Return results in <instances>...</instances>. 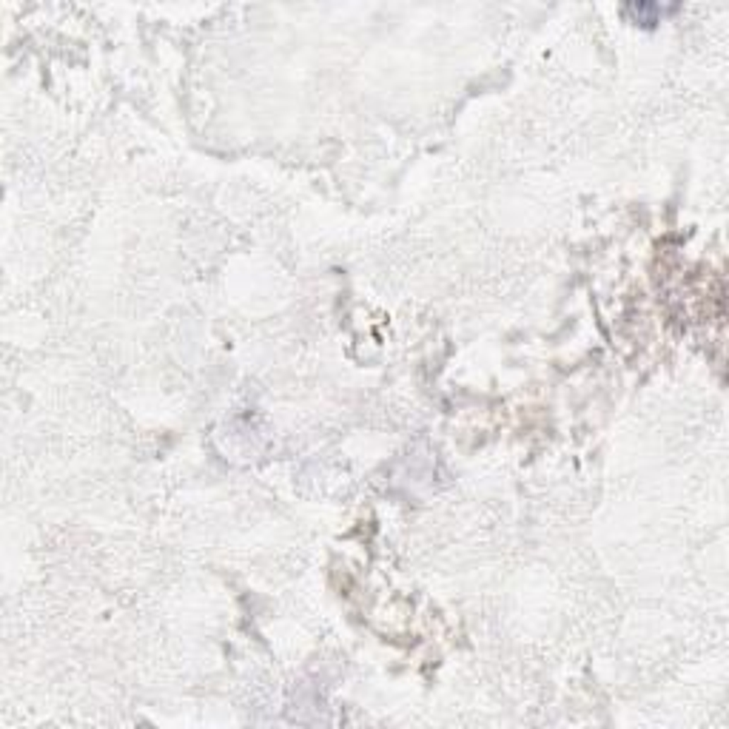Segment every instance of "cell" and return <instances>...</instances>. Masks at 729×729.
<instances>
[{"label":"cell","mask_w":729,"mask_h":729,"mask_svg":"<svg viewBox=\"0 0 729 729\" xmlns=\"http://www.w3.org/2000/svg\"><path fill=\"white\" fill-rule=\"evenodd\" d=\"M624 12H627V15H635L638 23H658V20L664 18V12H675V6L661 9V6H655V4H638V6H627Z\"/></svg>","instance_id":"1"}]
</instances>
